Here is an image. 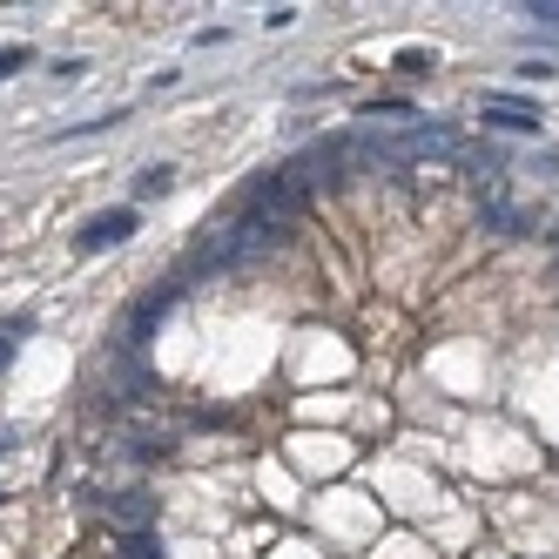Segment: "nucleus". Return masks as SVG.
Masks as SVG:
<instances>
[{"label": "nucleus", "instance_id": "f257e3e1", "mask_svg": "<svg viewBox=\"0 0 559 559\" xmlns=\"http://www.w3.org/2000/svg\"><path fill=\"white\" fill-rule=\"evenodd\" d=\"M284 236H276L270 223H257V216H229V223H210L203 229V243L189 250V270L182 276H195V270H250L257 257H270Z\"/></svg>", "mask_w": 559, "mask_h": 559}, {"label": "nucleus", "instance_id": "f03ea898", "mask_svg": "<svg viewBox=\"0 0 559 559\" xmlns=\"http://www.w3.org/2000/svg\"><path fill=\"white\" fill-rule=\"evenodd\" d=\"M129 236H135V210H102V216H88V223H82V236H74V250H82V257H95V250L129 243Z\"/></svg>", "mask_w": 559, "mask_h": 559}, {"label": "nucleus", "instance_id": "7ed1b4c3", "mask_svg": "<svg viewBox=\"0 0 559 559\" xmlns=\"http://www.w3.org/2000/svg\"><path fill=\"white\" fill-rule=\"evenodd\" d=\"M176 297H182V290H155V297H142V304H135L129 331H122V337H129V350H142V344H148V331H155V324H163V317L176 310Z\"/></svg>", "mask_w": 559, "mask_h": 559}, {"label": "nucleus", "instance_id": "20e7f679", "mask_svg": "<svg viewBox=\"0 0 559 559\" xmlns=\"http://www.w3.org/2000/svg\"><path fill=\"white\" fill-rule=\"evenodd\" d=\"M486 122L492 129H512V135H539V115L526 102H506V95H486Z\"/></svg>", "mask_w": 559, "mask_h": 559}, {"label": "nucleus", "instance_id": "39448f33", "mask_svg": "<svg viewBox=\"0 0 559 559\" xmlns=\"http://www.w3.org/2000/svg\"><path fill=\"white\" fill-rule=\"evenodd\" d=\"M108 512H115V526H122V533H148L155 499H148V492H115V499H108Z\"/></svg>", "mask_w": 559, "mask_h": 559}, {"label": "nucleus", "instance_id": "423d86ee", "mask_svg": "<svg viewBox=\"0 0 559 559\" xmlns=\"http://www.w3.org/2000/svg\"><path fill=\"white\" fill-rule=\"evenodd\" d=\"M122 559H163V546H155L148 533H122Z\"/></svg>", "mask_w": 559, "mask_h": 559}, {"label": "nucleus", "instance_id": "0eeeda50", "mask_svg": "<svg viewBox=\"0 0 559 559\" xmlns=\"http://www.w3.org/2000/svg\"><path fill=\"white\" fill-rule=\"evenodd\" d=\"M169 182H176L169 169H142V176H135V195H169Z\"/></svg>", "mask_w": 559, "mask_h": 559}, {"label": "nucleus", "instance_id": "6e6552de", "mask_svg": "<svg viewBox=\"0 0 559 559\" xmlns=\"http://www.w3.org/2000/svg\"><path fill=\"white\" fill-rule=\"evenodd\" d=\"M397 68H405V74H431V68H438V61H431V55H425V48H405V55H397Z\"/></svg>", "mask_w": 559, "mask_h": 559}, {"label": "nucleus", "instance_id": "1a4fd4ad", "mask_svg": "<svg viewBox=\"0 0 559 559\" xmlns=\"http://www.w3.org/2000/svg\"><path fill=\"white\" fill-rule=\"evenodd\" d=\"M27 61H34V55H27V48H0V82H8V74H21V68H27Z\"/></svg>", "mask_w": 559, "mask_h": 559}, {"label": "nucleus", "instance_id": "9d476101", "mask_svg": "<svg viewBox=\"0 0 559 559\" xmlns=\"http://www.w3.org/2000/svg\"><path fill=\"white\" fill-rule=\"evenodd\" d=\"M526 14H533V21H546V27H559V0H533Z\"/></svg>", "mask_w": 559, "mask_h": 559}, {"label": "nucleus", "instance_id": "9b49d317", "mask_svg": "<svg viewBox=\"0 0 559 559\" xmlns=\"http://www.w3.org/2000/svg\"><path fill=\"white\" fill-rule=\"evenodd\" d=\"M0 365H8V344H0Z\"/></svg>", "mask_w": 559, "mask_h": 559}]
</instances>
